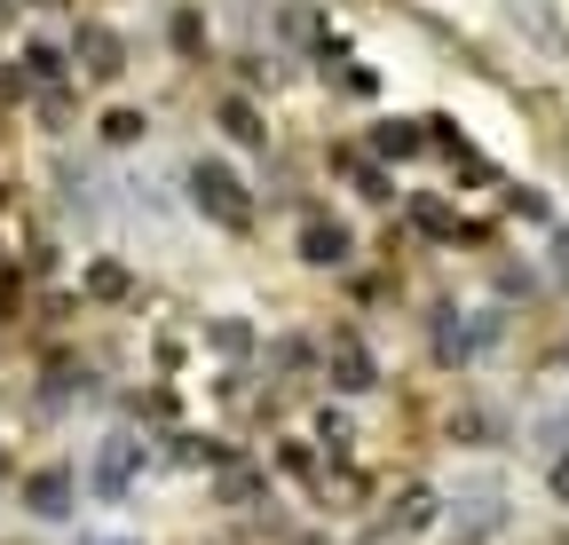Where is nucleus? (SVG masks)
Returning a JSON list of instances; mask_svg holds the SVG:
<instances>
[{
	"instance_id": "obj_4",
	"label": "nucleus",
	"mask_w": 569,
	"mask_h": 545,
	"mask_svg": "<svg viewBox=\"0 0 569 545\" xmlns=\"http://www.w3.org/2000/svg\"><path fill=\"white\" fill-rule=\"evenodd\" d=\"M213 119H222V134H230V143H246V151L269 143V127H261V111H253L246 95H222V111H213Z\"/></svg>"
},
{
	"instance_id": "obj_21",
	"label": "nucleus",
	"mask_w": 569,
	"mask_h": 545,
	"mask_svg": "<svg viewBox=\"0 0 569 545\" xmlns=\"http://www.w3.org/2000/svg\"><path fill=\"white\" fill-rule=\"evenodd\" d=\"M293 545H325V537H293Z\"/></svg>"
},
{
	"instance_id": "obj_18",
	"label": "nucleus",
	"mask_w": 569,
	"mask_h": 545,
	"mask_svg": "<svg viewBox=\"0 0 569 545\" xmlns=\"http://www.w3.org/2000/svg\"><path fill=\"white\" fill-rule=\"evenodd\" d=\"M277 364H284V372H309L317 349H309V340H277Z\"/></svg>"
},
{
	"instance_id": "obj_8",
	"label": "nucleus",
	"mask_w": 569,
	"mask_h": 545,
	"mask_svg": "<svg viewBox=\"0 0 569 545\" xmlns=\"http://www.w3.org/2000/svg\"><path fill=\"white\" fill-rule=\"evenodd\" d=\"M301 253H309L317 269H340V261H348V230H340V222H309Z\"/></svg>"
},
{
	"instance_id": "obj_10",
	"label": "nucleus",
	"mask_w": 569,
	"mask_h": 545,
	"mask_svg": "<svg viewBox=\"0 0 569 545\" xmlns=\"http://www.w3.org/2000/svg\"><path fill=\"white\" fill-rule=\"evenodd\" d=\"M213 498H222V506H253L261 498V474L253 466H222V474H213Z\"/></svg>"
},
{
	"instance_id": "obj_16",
	"label": "nucleus",
	"mask_w": 569,
	"mask_h": 545,
	"mask_svg": "<svg viewBox=\"0 0 569 545\" xmlns=\"http://www.w3.org/2000/svg\"><path fill=\"white\" fill-rule=\"evenodd\" d=\"M348 182H356V190H365V198H388V174H380L372 159H348Z\"/></svg>"
},
{
	"instance_id": "obj_9",
	"label": "nucleus",
	"mask_w": 569,
	"mask_h": 545,
	"mask_svg": "<svg viewBox=\"0 0 569 545\" xmlns=\"http://www.w3.org/2000/svg\"><path fill=\"white\" fill-rule=\"evenodd\" d=\"M372 380H380V364H372L365 349H340V356H332V387H340V395H365Z\"/></svg>"
},
{
	"instance_id": "obj_20",
	"label": "nucleus",
	"mask_w": 569,
	"mask_h": 545,
	"mask_svg": "<svg viewBox=\"0 0 569 545\" xmlns=\"http://www.w3.org/2000/svg\"><path fill=\"white\" fill-rule=\"evenodd\" d=\"M553 498H569V458H553Z\"/></svg>"
},
{
	"instance_id": "obj_13",
	"label": "nucleus",
	"mask_w": 569,
	"mask_h": 545,
	"mask_svg": "<svg viewBox=\"0 0 569 545\" xmlns=\"http://www.w3.org/2000/svg\"><path fill=\"white\" fill-rule=\"evenodd\" d=\"M436 522V491H411L403 506H396V529H427Z\"/></svg>"
},
{
	"instance_id": "obj_5",
	"label": "nucleus",
	"mask_w": 569,
	"mask_h": 545,
	"mask_svg": "<svg viewBox=\"0 0 569 545\" xmlns=\"http://www.w3.org/2000/svg\"><path fill=\"white\" fill-rule=\"evenodd\" d=\"M80 63H88V72H96V80H111V72H119V63H127V48H119V32H103V24H88V32H80Z\"/></svg>"
},
{
	"instance_id": "obj_7",
	"label": "nucleus",
	"mask_w": 569,
	"mask_h": 545,
	"mask_svg": "<svg viewBox=\"0 0 569 545\" xmlns=\"http://www.w3.org/2000/svg\"><path fill=\"white\" fill-rule=\"evenodd\" d=\"M24 506L56 522V514L71 506V483H63V474H56V466H40V474H32V483H24Z\"/></svg>"
},
{
	"instance_id": "obj_22",
	"label": "nucleus",
	"mask_w": 569,
	"mask_h": 545,
	"mask_svg": "<svg viewBox=\"0 0 569 545\" xmlns=\"http://www.w3.org/2000/svg\"><path fill=\"white\" fill-rule=\"evenodd\" d=\"M372 545H396V537H372Z\"/></svg>"
},
{
	"instance_id": "obj_2",
	"label": "nucleus",
	"mask_w": 569,
	"mask_h": 545,
	"mask_svg": "<svg viewBox=\"0 0 569 545\" xmlns=\"http://www.w3.org/2000/svg\"><path fill=\"white\" fill-rule=\"evenodd\" d=\"M134 435H103V451H96V491L103 498H127V483H134Z\"/></svg>"
},
{
	"instance_id": "obj_11",
	"label": "nucleus",
	"mask_w": 569,
	"mask_h": 545,
	"mask_svg": "<svg viewBox=\"0 0 569 545\" xmlns=\"http://www.w3.org/2000/svg\"><path fill=\"white\" fill-rule=\"evenodd\" d=\"M372 151H388V159L419 151V127H411V119H380V127H372Z\"/></svg>"
},
{
	"instance_id": "obj_3",
	"label": "nucleus",
	"mask_w": 569,
	"mask_h": 545,
	"mask_svg": "<svg viewBox=\"0 0 569 545\" xmlns=\"http://www.w3.org/2000/svg\"><path fill=\"white\" fill-rule=\"evenodd\" d=\"M427 324H436V356H443V364H467V356H475V340H482V332H467V324H459V309H451V301L427 309Z\"/></svg>"
},
{
	"instance_id": "obj_15",
	"label": "nucleus",
	"mask_w": 569,
	"mask_h": 545,
	"mask_svg": "<svg viewBox=\"0 0 569 545\" xmlns=\"http://www.w3.org/2000/svg\"><path fill=\"white\" fill-rule=\"evenodd\" d=\"M103 143H142V111H111L103 119Z\"/></svg>"
},
{
	"instance_id": "obj_14",
	"label": "nucleus",
	"mask_w": 569,
	"mask_h": 545,
	"mask_svg": "<svg viewBox=\"0 0 569 545\" xmlns=\"http://www.w3.org/2000/svg\"><path fill=\"white\" fill-rule=\"evenodd\" d=\"M24 72H32V80H56V72H63V55H56V40H32V48H24Z\"/></svg>"
},
{
	"instance_id": "obj_1",
	"label": "nucleus",
	"mask_w": 569,
	"mask_h": 545,
	"mask_svg": "<svg viewBox=\"0 0 569 545\" xmlns=\"http://www.w3.org/2000/svg\"><path fill=\"white\" fill-rule=\"evenodd\" d=\"M190 198H198L222 230H253V198H246V182H238L230 166H190Z\"/></svg>"
},
{
	"instance_id": "obj_12",
	"label": "nucleus",
	"mask_w": 569,
	"mask_h": 545,
	"mask_svg": "<svg viewBox=\"0 0 569 545\" xmlns=\"http://www.w3.org/2000/svg\"><path fill=\"white\" fill-rule=\"evenodd\" d=\"M88 293H96V301H127V269H119V261H96V269H88Z\"/></svg>"
},
{
	"instance_id": "obj_19",
	"label": "nucleus",
	"mask_w": 569,
	"mask_h": 545,
	"mask_svg": "<svg viewBox=\"0 0 569 545\" xmlns=\"http://www.w3.org/2000/svg\"><path fill=\"white\" fill-rule=\"evenodd\" d=\"M553 269L569 277V230H553Z\"/></svg>"
},
{
	"instance_id": "obj_17",
	"label": "nucleus",
	"mask_w": 569,
	"mask_h": 545,
	"mask_svg": "<svg viewBox=\"0 0 569 545\" xmlns=\"http://www.w3.org/2000/svg\"><path fill=\"white\" fill-rule=\"evenodd\" d=\"M213 349H222V356H253V332L246 324H213Z\"/></svg>"
},
{
	"instance_id": "obj_6",
	"label": "nucleus",
	"mask_w": 569,
	"mask_h": 545,
	"mask_svg": "<svg viewBox=\"0 0 569 545\" xmlns=\"http://www.w3.org/2000/svg\"><path fill=\"white\" fill-rule=\"evenodd\" d=\"M411 222H419V230H443L451 245H475V238H482V230H467V222L443 206V198H411Z\"/></svg>"
}]
</instances>
